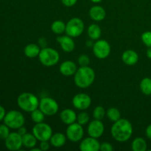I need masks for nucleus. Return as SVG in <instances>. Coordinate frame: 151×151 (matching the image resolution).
I'll return each mask as SVG.
<instances>
[{
  "instance_id": "f704fd0d",
  "label": "nucleus",
  "mask_w": 151,
  "mask_h": 151,
  "mask_svg": "<svg viewBox=\"0 0 151 151\" xmlns=\"http://www.w3.org/2000/svg\"><path fill=\"white\" fill-rule=\"evenodd\" d=\"M50 141H41L40 143L39 147L41 148V150L42 151H47L50 149V142H49Z\"/></svg>"
},
{
  "instance_id": "6e6552de",
  "label": "nucleus",
  "mask_w": 151,
  "mask_h": 151,
  "mask_svg": "<svg viewBox=\"0 0 151 151\" xmlns=\"http://www.w3.org/2000/svg\"><path fill=\"white\" fill-rule=\"evenodd\" d=\"M38 109H41L46 116H51L58 113L59 106L55 100L51 97H46L41 99Z\"/></svg>"
},
{
  "instance_id": "b1692460",
  "label": "nucleus",
  "mask_w": 151,
  "mask_h": 151,
  "mask_svg": "<svg viewBox=\"0 0 151 151\" xmlns=\"http://www.w3.org/2000/svg\"><path fill=\"white\" fill-rule=\"evenodd\" d=\"M147 148V142L142 137H137L131 143V149L133 151H145Z\"/></svg>"
},
{
  "instance_id": "f03ea898",
  "label": "nucleus",
  "mask_w": 151,
  "mask_h": 151,
  "mask_svg": "<svg viewBox=\"0 0 151 151\" xmlns=\"http://www.w3.org/2000/svg\"><path fill=\"white\" fill-rule=\"evenodd\" d=\"M95 80V72L90 66H81L74 75V81L78 88H86Z\"/></svg>"
},
{
  "instance_id": "20e7f679",
  "label": "nucleus",
  "mask_w": 151,
  "mask_h": 151,
  "mask_svg": "<svg viewBox=\"0 0 151 151\" xmlns=\"http://www.w3.org/2000/svg\"><path fill=\"white\" fill-rule=\"evenodd\" d=\"M40 62L45 66H53L58 63L60 55L58 52L51 47H44L41 49L38 55Z\"/></svg>"
},
{
  "instance_id": "a878e982",
  "label": "nucleus",
  "mask_w": 151,
  "mask_h": 151,
  "mask_svg": "<svg viewBox=\"0 0 151 151\" xmlns=\"http://www.w3.org/2000/svg\"><path fill=\"white\" fill-rule=\"evenodd\" d=\"M140 89L145 95H151V78H145L140 82Z\"/></svg>"
},
{
  "instance_id": "ea45409f",
  "label": "nucleus",
  "mask_w": 151,
  "mask_h": 151,
  "mask_svg": "<svg viewBox=\"0 0 151 151\" xmlns=\"http://www.w3.org/2000/svg\"><path fill=\"white\" fill-rule=\"evenodd\" d=\"M146 54H147V58L151 59V47H148V49L147 50V52H146Z\"/></svg>"
},
{
  "instance_id": "79ce46f5",
  "label": "nucleus",
  "mask_w": 151,
  "mask_h": 151,
  "mask_svg": "<svg viewBox=\"0 0 151 151\" xmlns=\"http://www.w3.org/2000/svg\"><path fill=\"white\" fill-rule=\"evenodd\" d=\"M90 1H92L93 3H100V2H101L103 0H90Z\"/></svg>"
},
{
  "instance_id": "c85d7f7f",
  "label": "nucleus",
  "mask_w": 151,
  "mask_h": 151,
  "mask_svg": "<svg viewBox=\"0 0 151 151\" xmlns=\"http://www.w3.org/2000/svg\"><path fill=\"white\" fill-rule=\"evenodd\" d=\"M106 114V110L103 106H97L93 111V117L95 119H98V120H102L103 119H104Z\"/></svg>"
},
{
  "instance_id": "4468645a",
  "label": "nucleus",
  "mask_w": 151,
  "mask_h": 151,
  "mask_svg": "<svg viewBox=\"0 0 151 151\" xmlns=\"http://www.w3.org/2000/svg\"><path fill=\"white\" fill-rule=\"evenodd\" d=\"M79 149L81 151H98L100 149V143L97 139L86 137L81 141Z\"/></svg>"
},
{
  "instance_id": "4c0bfd02",
  "label": "nucleus",
  "mask_w": 151,
  "mask_h": 151,
  "mask_svg": "<svg viewBox=\"0 0 151 151\" xmlns=\"http://www.w3.org/2000/svg\"><path fill=\"white\" fill-rule=\"evenodd\" d=\"M18 133H19L21 136H23V135H24L25 134H27V128H25V127H24V125H23V126L20 127V128L18 129Z\"/></svg>"
},
{
  "instance_id": "f257e3e1",
  "label": "nucleus",
  "mask_w": 151,
  "mask_h": 151,
  "mask_svg": "<svg viewBox=\"0 0 151 151\" xmlns=\"http://www.w3.org/2000/svg\"><path fill=\"white\" fill-rule=\"evenodd\" d=\"M111 134L112 137L119 142H125L131 139L133 134V126L127 119H119L114 122Z\"/></svg>"
},
{
  "instance_id": "423d86ee",
  "label": "nucleus",
  "mask_w": 151,
  "mask_h": 151,
  "mask_svg": "<svg viewBox=\"0 0 151 151\" xmlns=\"http://www.w3.org/2000/svg\"><path fill=\"white\" fill-rule=\"evenodd\" d=\"M85 24L82 19L80 18H72L66 24L65 32L72 38H77L83 32Z\"/></svg>"
},
{
  "instance_id": "5701e85b",
  "label": "nucleus",
  "mask_w": 151,
  "mask_h": 151,
  "mask_svg": "<svg viewBox=\"0 0 151 151\" xmlns=\"http://www.w3.org/2000/svg\"><path fill=\"white\" fill-rule=\"evenodd\" d=\"M37 141L38 139L36 137L34 136V134H29V133H27L24 135L22 136V142H23V145L25 147L29 149H32L35 147L37 144Z\"/></svg>"
},
{
  "instance_id": "f3484780",
  "label": "nucleus",
  "mask_w": 151,
  "mask_h": 151,
  "mask_svg": "<svg viewBox=\"0 0 151 151\" xmlns=\"http://www.w3.org/2000/svg\"><path fill=\"white\" fill-rule=\"evenodd\" d=\"M89 16L93 21L100 22L104 20L106 16V10L102 6L94 5L89 10Z\"/></svg>"
},
{
  "instance_id": "393cba45",
  "label": "nucleus",
  "mask_w": 151,
  "mask_h": 151,
  "mask_svg": "<svg viewBox=\"0 0 151 151\" xmlns=\"http://www.w3.org/2000/svg\"><path fill=\"white\" fill-rule=\"evenodd\" d=\"M51 29L56 35H61L66 31V24L61 20H56L51 24Z\"/></svg>"
},
{
  "instance_id": "2eb2a0df",
  "label": "nucleus",
  "mask_w": 151,
  "mask_h": 151,
  "mask_svg": "<svg viewBox=\"0 0 151 151\" xmlns=\"http://www.w3.org/2000/svg\"><path fill=\"white\" fill-rule=\"evenodd\" d=\"M57 41L60 44L62 50L65 52H72L75 48V43L72 37L69 35H60L57 38Z\"/></svg>"
},
{
  "instance_id": "a211bd4d",
  "label": "nucleus",
  "mask_w": 151,
  "mask_h": 151,
  "mask_svg": "<svg viewBox=\"0 0 151 151\" xmlns=\"http://www.w3.org/2000/svg\"><path fill=\"white\" fill-rule=\"evenodd\" d=\"M76 112L70 109H66L62 111L60 114V118L62 122L69 125L77 121Z\"/></svg>"
},
{
  "instance_id": "39448f33",
  "label": "nucleus",
  "mask_w": 151,
  "mask_h": 151,
  "mask_svg": "<svg viewBox=\"0 0 151 151\" xmlns=\"http://www.w3.org/2000/svg\"><path fill=\"white\" fill-rule=\"evenodd\" d=\"M4 122L10 128L19 129L20 127L24 125L25 119L20 111L13 110L6 114L4 118Z\"/></svg>"
},
{
  "instance_id": "7ed1b4c3",
  "label": "nucleus",
  "mask_w": 151,
  "mask_h": 151,
  "mask_svg": "<svg viewBox=\"0 0 151 151\" xmlns=\"http://www.w3.org/2000/svg\"><path fill=\"white\" fill-rule=\"evenodd\" d=\"M39 102L40 100L37 96L29 92L22 93L17 98V104L19 107L24 111L29 113L38 109Z\"/></svg>"
},
{
  "instance_id": "2f4dec72",
  "label": "nucleus",
  "mask_w": 151,
  "mask_h": 151,
  "mask_svg": "<svg viewBox=\"0 0 151 151\" xmlns=\"http://www.w3.org/2000/svg\"><path fill=\"white\" fill-rule=\"evenodd\" d=\"M78 63L81 66H87L90 63V58L87 55L82 54L78 57Z\"/></svg>"
},
{
  "instance_id": "dca6fc26",
  "label": "nucleus",
  "mask_w": 151,
  "mask_h": 151,
  "mask_svg": "<svg viewBox=\"0 0 151 151\" xmlns=\"http://www.w3.org/2000/svg\"><path fill=\"white\" fill-rule=\"evenodd\" d=\"M59 70L63 75L69 77L75 75L76 71L78 70V67L76 63L72 60H65L60 65Z\"/></svg>"
},
{
  "instance_id": "412c9836",
  "label": "nucleus",
  "mask_w": 151,
  "mask_h": 151,
  "mask_svg": "<svg viewBox=\"0 0 151 151\" xmlns=\"http://www.w3.org/2000/svg\"><path fill=\"white\" fill-rule=\"evenodd\" d=\"M41 52L39 46L35 44H29L25 47L24 55L29 58H34L38 57Z\"/></svg>"
},
{
  "instance_id": "58836bf2",
  "label": "nucleus",
  "mask_w": 151,
  "mask_h": 151,
  "mask_svg": "<svg viewBox=\"0 0 151 151\" xmlns=\"http://www.w3.org/2000/svg\"><path fill=\"white\" fill-rule=\"evenodd\" d=\"M145 133H146V136H147V138H148L150 140H151V124L147 127Z\"/></svg>"
},
{
  "instance_id": "9d476101",
  "label": "nucleus",
  "mask_w": 151,
  "mask_h": 151,
  "mask_svg": "<svg viewBox=\"0 0 151 151\" xmlns=\"http://www.w3.org/2000/svg\"><path fill=\"white\" fill-rule=\"evenodd\" d=\"M93 53L98 59H106L111 53V45L106 40H97L93 44Z\"/></svg>"
},
{
  "instance_id": "c9c22d12",
  "label": "nucleus",
  "mask_w": 151,
  "mask_h": 151,
  "mask_svg": "<svg viewBox=\"0 0 151 151\" xmlns=\"http://www.w3.org/2000/svg\"><path fill=\"white\" fill-rule=\"evenodd\" d=\"M78 0H61L62 4L66 7H72L77 3Z\"/></svg>"
},
{
  "instance_id": "1a4fd4ad",
  "label": "nucleus",
  "mask_w": 151,
  "mask_h": 151,
  "mask_svg": "<svg viewBox=\"0 0 151 151\" xmlns=\"http://www.w3.org/2000/svg\"><path fill=\"white\" fill-rule=\"evenodd\" d=\"M83 125L78 122H74L68 125L66 131V136L69 141L72 142H78L83 139L84 131Z\"/></svg>"
},
{
  "instance_id": "c756f323",
  "label": "nucleus",
  "mask_w": 151,
  "mask_h": 151,
  "mask_svg": "<svg viewBox=\"0 0 151 151\" xmlns=\"http://www.w3.org/2000/svg\"><path fill=\"white\" fill-rule=\"evenodd\" d=\"M89 122V115L86 111H82L77 116V122L81 125H86Z\"/></svg>"
},
{
  "instance_id": "e433bc0d",
  "label": "nucleus",
  "mask_w": 151,
  "mask_h": 151,
  "mask_svg": "<svg viewBox=\"0 0 151 151\" xmlns=\"http://www.w3.org/2000/svg\"><path fill=\"white\" fill-rule=\"evenodd\" d=\"M5 109H4V107H2L1 106H0V122H1L2 119H4V116H5Z\"/></svg>"
},
{
  "instance_id": "6ab92c4d",
  "label": "nucleus",
  "mask_w": 151,
  "mask_h": 151,
  "mask_svg": "<svg viewBox=\"0 0 151 151\" xmlns=\"http://www.w3.org/2000/svg\"><path fill=\"white\" fill-rule=\"evenodd\" d=\"M122 60L128 66H134L138 62L139 55L133 50H127L122 53Z\"/></svg>"
},
{
  "instance_id": "aec40b11",
  "label": "nucleus",
  "mask_w": 151,
  "mask_h": 151,
  "mask_svg": "<svg viewBox=\"0 0 151 151\" xmlns=\"http://www.w3.org/2000/svg\"><path fill=\"white\" fill-rule=\"evenodd\" d=\"M67 137L62 133H55L52 135L51 138L50 139V145L54 147H61L66 144Z\"/></svg>"
},
{
  "instance_id": "9b49d317",
  "label": "nucleus",
  "mask_w": 151,
  "mask_h": 151,
  "mask_svg": "<svg viewBox=\"0 0 151 151\" xmlns=\"http://www.w3.org/2000/svg\"><path fill=\"white\" fill-rule=\"evenodd\" d=\"M72 105L78 110H86L91 106V99L87 94L79 93L74 96L72 98Z\"/></svg>"
},
{
  "instance_id": "7c9ffc66",
  "label": "nucleus",
  "mask_w": 151,
  "mask_h": 151,
  "mask_svg": "<svg viewBox=\"0 0 151 151\" xmlns=\"http://www.w3.org/2000/svg\"><path fill=\"white\" fill-rule=\"evenodd\" d=\"M141 39L143 44L147 47H151V31H146L143 32L141 36Z\"/></svg>"
},
{
  "instance_id": "bb28decb",
  "label": "nucleus",
  "mask_w": 151,
  "mask_h": 151,
  "mask_svg": "<svg viewBox=\"0 0 151 151\" xmlns=\"http://www.w3.org/2000/svg\"><path fill=\"white\" fill-rule=\"evenodd\" d=\"M106 116L109 118V119L111 122H114L121 119V113L116 108L112 107L110 108L106 111Z\"/></svg>"
},
{
  "instance_id": "f8f14e48",
  "label": "nucleus",
  "mask_w": 151,
  "mask_h": 151,
  "mask_svg": "<svg viewBox=\"0 0 151 151\" xmlns=\"http://www.w3.org/2000/svg\"><path fill=\"white\" fill-rule=\"evenodd\" d=\"M4 141H5L6 147L12 151L20 150L23 145L22 136H21L18 132L10 133Z\"/></svg>"
},
{
  "instance_id": "0eeeda50",
  "label": "nucleus",
  "mask_w": 151,
  "mask_h": 151,
  "mask_svg": "<svg viewBox=\"0 0 151 151\" xmlns=\"http://www.w3.org/2000/svg\"><path fill=\"white\" fill-rule=\"evenodd\" d=\"M32 133L38 141H50L52 135V129L50 125L42 122L35 123L32 128Z\"/></svg>"
},
{
  "instance_id": "cd10ccee",
  "label": "nucleus",
  "mask_w": 151,
  "mask_h": 151,
  "mask_svg": "<svg viewBox=\"0 0 151 151\" xmlns=\"http://www.w3.org/2000/svg\"><path fill=\"white\" fill-rule=\"evenodd\" d=\"M46 115L43 113L42 111L39 109H37L31 112V119L34 123H40L44 122Z\"/></svg>"
},
{
  "instance_id": "4be33fe9",
  "label": "nucleus",
  "mask_w": 151,
  "mask_h": 151,
  "mask_svg": "<svg viewBox=\"0 0 151 151\" xmlns=\"http://www.w3.org/2000/svg\"><path fill=\"white\" fill-rule=\"evenodd\" d=\"M87 33H88V37L91 38V40L94 41H97L99 38L101 37L102 35V30L100 27L97 24H91L89 25L88 27V30H87Z\"/></svg>"
},
{
  "instance_id": "72a5a7b5",
  "label": "nucleus",
  "mask_w": 151,
  "mask_h": 151,
  "mask_svg": "<svg viewBox=\"0 0 151 151\" xmlns=\"http://www.w3.org/2000/svg\"><path fill=\"white\" fill-rule=\"evenodd\" d=\"M100 150L101 151H112L114 150V147L111 143L106 142L100 144Z\"/></svg>"
},
{
  "instance_id": "a19ab883",
  "label": "nucleus",
  "mask_w": 151,
  "mask_h": 151,
  "mask_svg": "<svg viewBox=\"0 0 151 151\" xmlns=\"http://www.w3.org/2000/svg\"><path fill=\"white\" fill-rule=\"evenodd\" d=\"M31 150V151H41V148H36V147H33V148H32V149H30Z\"/></svg>"
},
{
  "instance_id": "ddd939ff",
  "label": "nucleus",
  "mask_w": 151,
  "mask_h": 151,
  "mask_svg": "<svg viewBox=\"0 0 151 151\" xmlns=\"http://www.w3.org/2000/svg\"><path fill=\"white\" fill-rule=\"evenodd\" d=\"M105 131L104 124L101 120L95 119L92 120L88 123L87 131L89 137L98 139L103 136Z\"/></svg>"
},
{
  "instance_id": "473e14b6",
  "label": "nucleus",
  "mask_w": 151,
  "mask_h": 151,
  "mask_svg": "<svg viewBox=\"0 0 151 151\" xmlns=\"http://www.w3.org/2000/svg\"><path fill=\"white\" fill-rule=\"evenodd\" d=\"M9 128H10L5 124L0 125V139H1L5 140L8 137L9 134H10Z\"/></svg>"
}]
</instances>
